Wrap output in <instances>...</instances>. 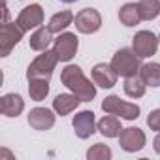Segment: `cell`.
<instances>
[{"label":"cell","instance_id":"16","mask_svg":"<svg viewBox=\"0 0 160 160\" xmlns=\"http://www.w3.org/2000/svg\"><path fill=\"white\" fill-rule=\"evenodd\" d=\"M96 128H98V132H100L102 136H106V138H119L121 132H122V126H121L119 117H117V115H111V113H108V117L100 119V121L96 122Z\"/></svg>","mask_w":160,"mask_h":160},{"label":"cell","instance_id":"19","mask_svg":"<svg viewBox=\"0 0 160 160\" xmlns=\"http://www.w3.org/2000/svg\"><path fill=\"white\" fill-rule=\"evenodd\" d=\"M139 75L147 87H160V64L158 62H147L139 68Z\"/></svg>","mask_w":160,"mask_h":160},{"label":"cell","instance_id":"20","mask_svg":"<svg viewBox=\"0 0 160 160\" xmlns=\"http://www.w3.org/2000/svg\"><path fill=\"white\" fill-rule=\"evenodd\" d=\"M73 21H75L73 13H72L70 10H64V12H58V13H55V15L49 19V25H47V28H49L53 34H60V30H64L66 27H70Z\"/></svg>","mask_w":160,"mask_h":160},{"label":"cell","instance_id":"18","mask_svg":"<svg viewBox=\"0 0 160 160\" xmlns=\"http://www.w3.org/2000/svg\"><path fill=\"white\" fill-rule=\"evenodd\" d=\"M119 19L124 27H136L139 25L143 19H141V13H139V8L136 2H128L124 4L121 10H119Z\"/></svg>","mask_w":160,"mask_h":160},{"label":"cell","instance_id":"4","mask_svg":"<svg viewBox=\"0 0 160 160\" xmlns=\"http://www.w3.org/2000/svg\"><path fill=\"white\" fill-rule=\"evenodd\" d=\"M102 109H104L106 113L117 115V117L126 119V121H136V119L139 117V106H138V104L124 102V100H121V98L115 96V94L104 98V102H102Z\"/></svg>","mask_w":160,"mask_h":160},{"label":"cell","instance_id":"14","mask_svg":"<svg viewBox=\"0 0 160 160\" xmlns=\"http://www.w3.org/2000/svg\"><path fill=\"white\" fill-rule=\"evenodd\" d=\"M25 109V102L19 94L15 92H10V94H4L0 98V111L6 117H19Z\"/></svg>","mask_w":160,"mask_h":160},{"label":"cell","instance_id":"7","mask_svg":"<svg viewBox=\"0 0 160 160\" xmlns=\"http://www.w3.org/2000/svg\"><path fill=\"white\" fill-rule=\"evenodd\" d=\"M77 47H79L77 36L72 34V32H62V34L55 40L53 51L57 53V57H58L60 62H68V60H72V58L75 57Z\"/></svg>","mask_w":160,"mask_h":160},{"label":"cell","instance_id":"24","mask_svg":"<svg viewBox=\"0 0 160 160\" xmlns=\"http://www.w3.org/2000/svg\"><path fill=\"white\" fill-rule=\"evenodd\" d=\"M113 156L111 149L104 143H94L89 151H87V158L89 160H109Z\"/></svg>","mask_w":160,"mask_h":160},{"label":"cell","instance_id":"6","mask_svg":"<svg viewBox=\"0 0 160 160\" xmlns=\"http://www.w3.org/2000/svg\"><path fill=\"white\" fill-rule=\"evenodd\" d=\"M158 38L149 32V30H139L136 32V36L132 38V49L136 51V55L139 58H147V57H152L158 49Z\"/></svg>","mask_w":160,"mask_h":160},{"label":"cell","instance_id":"23","mask_svg":"<svg viewBox=\"0 0 160 160\" xmlns=\"http://www.w3.org/2000/svg\"><path fill=\"white\" fill-rule=\"evenodd\" d=\"M138 8L143 21H152L160 15V0H139Z\"/></svg>","mask_w":160,"mask_h":160},{"label":"cell","instance_id":"15","mask_svg":"<svg viewBox=\"0 0 160 160\" xmlns=\"http://www.w3.org/2000/svg\"><path fill=\"white\" fill-rule=\"evenodd\" d=\"M79 104H81L79 96H75L73 92H72V94L64 92V94H58V96H55V100H53V109H55V111H57L60 117H64V115H68V113L75 111Z\"/></svg>","mask_w":160,"mask_h":160},{"label":"cell","instance_id":"17","mask_svg":"<svg viewBox=\"0 0 160 160\" xmlns=\"http://www.w3.org/2000/svg\"><path fill=\"white\" fill-rule=\"evenodd\" d=\"M53 42V32L47 27H38L34 34L30 36V49L32 51H47V47Z\"/></svg>","mask_w":160,"mask_h":160},{"label":"cell","instance_id":"28","mask_svg":"<svg viewBox=\"0 0 160 160\" xmlns=\"http://www.w3.org/2000/svg\"><path fill=\"white\" fill-rule=\"evenodd\" d=\"M158 42H160V36H158Z\"/></svg>","mask_w":160,"mask_h":160},{"label":"cell","instance_id":"3","mask_svg":"<svg viewBox=\"0 0 160 160\" xmlns=\"http://www.w3.org/2000/svg\"><path fill=\"white\" fill-rule=\"evenodd\" d=\"M58 62V57L55 51H42V55H38L28 70H27V79H51L53 75V70Z\"/></svg>","mask_w":160,"mask_h":160},{"label":"cell","instance_id":"13","mask_svg":"<svg viewBox=\"0 0 160 160\" xmlns=\"http://www.w3.org/2000/svg\"><path fill=\"white\" fill-rule=\"evenodd\" d=\"M28 124H30L34 130H40V132L49 130V128H53V124H55V115H53V111L47 109V108H34V109H30V113H28Z\"/></svg>","mask_w":160,"mask_h":160},{"label":"cell","instance_id":"26","mask_svg":"<svg viewBox=\"0 0 160 160\" xmlns=\"http://www.w3.org/2000/svg\"><path fill=\"white\" fill-rule=\"evenodd\" d=\"M152 147H154V151L160 154V132H158V136L154 138V141H152Z\"/></svg>","mask_w":160,"mask_h":160},{"label":"cell","instance_id":"10","mask_svg":"<svg viewBox=\"0 0 160 160\" xmlns=\"http://www.w3.org/2000/svg\"><path fill=\"white\" fill-rule=\"evenodd\" d=\"M72 126H73V132L79 139H89L98 128H96V121H94V113L89 111V109H83L73 115V121H72Z\"/></svg>","mask_w":160,"mask_h":160},{"label":"cell","instance_id":"12","mask_svg":"<svg viewBox=\"0 0 160 160\" xmlns=\"http://www.w3.org/2000/svg\"><path fill=\"white\" fill-rule=\"evenodd\" d=\"M117 79H119V73L113 70L111 64H106V62H100L92 68V81L94 85L102 87V89H111L117 85Z\"/></svg>","mask_w":160,"mask_h":160},{"label":"cell","instance_id":"1","mask_svg":"<svg viewBox=\"0 0 160 160\" xmlns=\"http://www.w3.org/2000/svg\"><path fill=\"white\" fill-rule=\"evenodd\" d=\"M60 81L75 96H79L81 102H92V98L96 96V87L85 77L83 70L79 68L77 64H68L60 72Z\"/></svg>","mask_w":160,"mask_h":160},{"label":"cell","instance_id":"2","mask_svg":"<svg viewBox=\"0 0 160 160\" xmlns=\"http://www.w3.org/2000/svg\"><path fill=\"white\" fill-rule=\"evenodd\" d=\"M111 66L113 70L121 75V77H132V75H138L139 73V57L136 55L134 49H128V47H122L119 49L113 58H111Z\"/></svg>","mask_w":160,"mask_h":160},{"label":"cell","instance_id":"5","mask_svg":"<svg viewBox=\"0 0 160 160\" xmlns=\"http://www.w3.org/2000/svg\"><path fill=\"white\" fill-rule=\"evenodd\" d=\"M25 30L19 27L17 21L13 23H4L2 25V36H0V57H8L12 53V49L23 40Z\"/></svg>","mask_w":160,"mask_h":160},{"label":"cell","instance_id":"27","mask_svg":"<svg viewBox=\"0 0 160 160\" xmlns=\"http://www.w3.org/2000/svg\"><path fill=\"white\" fill-rule=\"evenodd\" d=\"M60 2H64V4H73V2H77V0H60Z\"/></svg>","mask_w":160,"mask_h":160},{"label":"cell","instance_id":"11","mask_svg":"<svg viewBox=\"0 0 160 160\" xmlns=\"http://www.w3.org/2000/svg\"><path fill=\"white\" fill-rule=\"evenodd\" d=\"M17 23L25 32L42 27L43 25V10H42V6L40 4H30V6L23 8L19 17H17Z\"/></svg>","mask_w":160,"mask_h":160},{"label":"cell","instance_id":"22","mask_svg":"<svg viewBox=\"0 0 160 160\" xmlns=\"http://www.w3.org/2000/svg\"><path fill=\"white\" fill-rule=\"evenodd\" d=\"M28 94L34 102L45 100L49 94V79H28Z\"/></svg>","mask_w":160,"mask_h":160},{"label":"cell","instance_id":"25","mask_svg":"<svg viewBox=\"0 0 160 160\" xmlns=\"http://www.w3.org/2000/svg\"><path fill=\"white\" fill-rule=\"evenodd\" d=\"M147 126L154 132H160V109H152L147 117Z\"/></svg>","mask_w":160,"mask_h":160},{"label":"cell","instance_id":"21","mask_svg":"<svg viewBox=\"0 0 160 160\" xmlns=\"http://www.w3.org/2000/svg\"><path fill=\"white\" fill-rule=\"evenodd\" d=\"M145 89H147V85H145V81L141 79L139 73L132 75V77H124V92L130 98H136V100L141 98L145 94Z\"/></svg>","mask_w":160,"mask_h":160},{"label":"cell","instance_id":"8","mask_svg":"<svg viewBox=\"0 0 160 160\" xmlns=\"http://www.w3.org/2000/svg\"><path fill=\"white\" fill-rule=\"evenodd\" d=\"M145 132L138 126H130V128H122L121 136H119V145L122 151L126 152H138L145 147Z\"/></svg>","mask_w":160,"mask_h":160},{"label":"cell","instance_id":"9","mask_svg":"<svg viewBox=\"0 0 160 160\" xmlns=\"http://www.w3.org/2000/svg\"><path fill=\"white\" fill-rule=\"evenodd\" d=\"M102 27V15L94 8H85L75 15V28L81 34H94Z\"/></svg>","mask_w":160,"mask_h":160}]
</instances>
